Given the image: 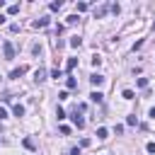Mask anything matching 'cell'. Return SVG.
Returning a JSON list of instances; mask_svg holds the SVG:
<instances>
[{"label":"cell","instance_id":"obj_17","mask_svg":"<svg viewBox=\"0 0 155 155\" xmlns=\"http://www.w3.org/2000/svg\"><path fill=\"white\" fill-rule=\"evenodd\" d=\"M56 116H58V121H63V119H65V111L58 107V109H56Z\"/></svg>","mask_w":155,"mask_h":155},{"label":"cell","instance_id":"obj_4","mask_svg":"<svg viewBox=\"0 0 155 155\" xmlns=\"http://www.w3.org/2000/svg\"><path fill=\"white\" fill-rule=\"evenodd\" d=\"M27 73V65H19V68H15L12 73H10V78H19V75H24Z\"/></svg>","mask_w":155,"mask_h":155},{"label":"cell","instance_id":"obj_12","mask_svg":"<svg viewBox=\"0 0 155 155\" xmlns=\"http://www.w3.org/2000/svg\"><path fill=\"white\" fill-rule=\"evenodd\" d=\"M65 85H68V90H75V87H78V80H75V78H68Z\"/></svg>","mask_w":155,"mask_h":155},{"label":"cell","instance_id":"obj_16","mask_svg":"<svg viewBox=\"0 0 155 155\" xmlns=\"http://www.w3.org/2000/svg\"><path fill=\"white\" fill-rule=\"evenodd\" d=\"M7 12H10V15H17V12H19V5H10Z\"/></svg>","mask_w":155,"mask_h":155},{"label":"cell","instance_id":"obj_5","mask_svg":"<svg viewBox=\"0 0 155 155\" xmlns=\"http://www.w3.org/2000/svg\"><path fill=\"white\" fill-rule=\"evenodd\" d=\"M107 136H109V128H104V126H99V128H97V138H99V140H104Z\"/></svg>","mask_w":155,"mask_h":155},{"label":"cell","instance_id":"obj_13","mask_svg":"<svg viewBox=\"0 0 155 155\" xmlns=\"http://www.w3.org/2000/svg\"><path fill=\"white\" fill-rule=\"evenodd\" d=\"M80 44H82V39H80V36H73V39H70V46H73V48H78Z\"/></svg>","mask_w":155,"mask_h":155},{"label":"cell","instance_id":"obj_2","mask_svg":"<svg viewBox=\"0 0 155 155\" xmlns=\"http://www.w3.org/2000/svg\"><path fill=\"white\" fill-rule=\"evenodd\" d=\"M34 80H36V82H44V80H46V70H44V68H36V70H34Z\"/></svg>","mask_w":155,"mask_h":155},{"label":"cell","instance_id":"obj_22","mask_svg":"<svg viewBox=\"0 0 155 155\" xmlns=\"http://www.w3.org/2000/svg\"><path fill=\"white\" fill-rule=\"evenodd\" d=\"M51 78H56V80H58V78H63V73H61V70H58V68H56V70H53V73H51Z\"/></svg>","mask_w":155,"mask_h":155},{"label":"cell","instance_id":"obj_6","mask_svg":"<svg viewBox=\"0 0 155 155\" xmlns=\"http://www.w3.org/2000/svg\"><path fill=\"white\" fill-rule=\"evenodd\" d=\"M48 24V17H39V19H34V27L39 29V27H46Z\"/></svg>","mask_w":155,"mask_h":155},{"label":"cell","instance_id":"obj_9","mask_svg":"<svg viewBox=\"0 0 155 155\" xmlns=\"http://www.w3.org/2000/svg\"><path fill=\"white\" fill-rule=\"evenodd\" d=\"M73 124H75L78 128H85V119H82V116H78V114L73 116Z\"/></svg>","mask_w":155,"mask_h":155},{"label":"cell","instance_id":"obj_21","mask_svg":"<svg viewBox=\"0 0 155 155\" xmlns=\"http://www.w3.org/2000/svg\"><path fill=\"white\" fill-rule=\"evenodd\" d=\"M145 150H148L150 155H155V143H148V145H145Z\"/></svg>","mask_w":155,"mask_h":155},{"label":"cell","instance_id":"obj_11","mask_svg":"<svg viewBox=\"0 0 155 155\" xmlns=\"http://www.w3.org/2000/svg\"><path fill=\"white\" fill-rule=\"evenodd\" d=\"M78 65V58H68V63H65V70H73Z\"/></svg>","mask_w":155,"mask_h":155},{"label":"cell","instance_id":"obj_7","mask_svg":"<svg viewBox=\"0 0 155 155\" xmlns=\"http://www.w3.org/2000/svg\"><path fill=\"white\" fill-rule=\"evenodd\" d=\"M90 99H92V102H97V104H99V102H102V99H104V94H102V92H99V90H97V92H92V94H90Z\"/></svg>","mask_w":155,"mask_h":155},{"label":"cell","instance_id":"obj_24","mask_svg":"<svg viewBox=\"0 0 155 155\" xmlns=\"http://www.w3.org/2000/svg\"><path fill=\"white\" fill-rule=\"evenodd\" d=\"M148 116H150V119H155V107H153V109L148 111Z\"/></svg>","mask_w":155,"mask_h":155},{"label":"cell","instance_id":"obj_10","mask_svg":"<svg viewBox=\"0 0 155 155\" xmlns=\"http://www.w3.org/2000/svg\"><path fill=\"white\" fill-rule=\"evenodd\" d=\"M61 7H63V2H61V0H56V2H51V5H48V10H51V12H58Z\"/></svg>","mask_w":155,"mask_h":155},{"label":"cell","instance_id":"obj_1","mask_svg":"<svg viewBox=\"0 0 155 155\" xmlns=\"http://www.w3.org/2000/svg\"><path fill=\"white\" fill-rule=\"evenodd\" d=\"M2 51H5V58H15V48H12V44H10V41H5V44H2Z\"/></svg>","mask_w":155,"mask_h":155},{"label":"cell","instance_id":"obj_20","mask_svg":"<svg viewBox=\"0 0 155 155\" xmlns=\"http://www.w3.org/2000/svg\"><path fill=\"white\" fill-rule=\"evenodd\" d=\"M126 124H128V126H136V124H138V119H136V116H128V119H126Z\"/></svg>","mask_w":155,"mask_h":155},{"label":"cell","instance_id":"obj_3","mask_svg":"<svg viewBox=\"0 0 155 155\" xmlns=\"http://www.w3.org/2000/svg\"><path fill=\"white\" fill-rule=\"evenodd\" d=\"M90 82H92V85H94V87H99V85H102V82H104V78H102V75H99V73H94V75H90Z\"/></svg>","mask_w":155,"mask_h":155},{"label":"cell","instance_id":"obj_15","mask_svg":"<svg viewBox=\"0 0 155 155\" xmlns=\"http://www.w3.org/2000/svg\"><path fill=\"white\" fill-rule=\"evenodd\" d=\"M24 148H29V150H34L36 145H34V140H31V138H24Z\"/></svg>","mask_w":155,"mask_h":155},{"label":"cell","instance_id":"obj_8","mask_svg":"<svg viewBox=\"0 0 155 155\" xmlns=\"http://www.w3.org/2000/svg\"><path fill=\"white\" fill-rule=\"evenodd\" d=\"M12 114H15V116H24V107H22V104H15V107H12Z\"/></svg>","mask_w":155,"mask_h":155},{"label":"cell","instance_id":"obj_23","mask_svg":"<svg viewBox=\"0 0 155 155\" xmlns=\"http://www.w3.org/2000/svg\"><path fill=\"white\" fill-rule=\"evenodd\" d=\"M0 119H7V111H5L2 107H0Z\"/></svg>","mask_w":155,"mask_h":155},{"label":"cell","instance_id":"obj_18","mask_svg":"<svg viewBox=\"0 0 155 155\" xmlns=\"http://www.w3.org/2000/svg\"><path fill=\"white\" fill-rule=\"evenodd\" d=\"M87 7H90V5H87V2H78V12H85V10H87Z\"/></svg>","mask_w":155,"mask_h":155},{"label":"cell","instance_id":"obj_19","mask_svg":"<svg viewBox=\"0 0 155 155\" xmlns=\"http://www.w3.org/2000/svg\"><path fill=\"white\" fill-rule=\"evenodd\" d=\"M138 87H148V78H138Z\"/></svg>","mask_w":155,"mask_h":155},{"label":"cell","instance_id":"obj_14","mask_svg":"<svg viewBox=\"0 0 155 155\" xmlns=\"http://www.w3.org/2000/svg\"><path fill=\"white\" fill-rule=\"evenodd\" d=\"M121 94H124V99H133V97H136V94H133V90H124Z\"/></svg>","mask_w":155,"mask_h":155}]
</instances>
